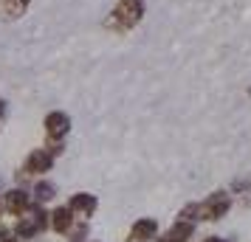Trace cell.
I'll use <instances>...</instances> for the list:
<instances>
[{
  "label": "cell",
  "instance_id": "cell-24",
  "mask_svg": "<svg viewBox=\"0 0 251 242\" xmlns=\"http://www.w3.org/2000/svg\"><path fill=\"white\" fill-rule=\"evenodd\" d=\"M65 242H71V240H65Z\"/></svg>",
  "mask_w": 251,
  "mask_h": 242
},
{
  "label": "cell",
  "instance_id": "cell-3",
  "mask_svg": "<svg viewBox=\"0 0 251 242\" xmlns=\"http://www.w3.org/2000/svg\"><path fill=\"white\" fill-rule=\"evenodd\" d=\"M201 203H203L206 222H220V220L228 217V211H231V206H234V197H231L228 189H215V192H209Z\"/></svg>",
  "mask_w": 251,
  "mask_h": 242
},
{
  "label": "cell",
  "instance_id": "cell-15",
  "mask_svg": "<svg viewBox=\"0 0 251 242\" xmlns=\"http://www.w3.org/2000/svg\"><path fill=\"white\" fill-rule=\"evenodd\" d=\"M155 242H189V240H183L181 234H175L172 228H164L158 234V240H155Z\"/></svg>",
  "mask_w": 251,
  "mask_h": 242
},
{
  "label": "cell",
  "instance_id": "cell-18",
  "mask_svg": "<svg viewBox=\"0 0 251 242\" xmlns=\"http://www.w3.org/2000/svg\"><path fill=\"white\" fill-rule=\"evenodd\" d=\"M201 242H228V240L220 237V234H206V237H201Z\"/></svg>",
  "mask_w": 251,
  "mask_h": 242
},
{
  "label": "cell",
  "instance_id": "cell-9",
  "mask_svg": "<svg viewBox=\"0 0 251 242\" xmlns=\"http://www.w3.org/2000/svg\"><path fill=\"white\" fill-rule=\"evenodd\" d=\"M74 222H76V217L71 214V208L62 203V206H54L51 208V214H48V231L51 234H57V237H68V231L74 228Z\"/></svg>",
  "mask_w": 251,
  "mask_h": 242
},
{
  "label": "cell",
  "instance_id": "cell-22",
  "mask_svg": "<svg viewBox=\"0 0 251 242\" xmlns=\"http://www.w3.org/2000/svg\"><path fill=\"white\" fill-rule=\"evenodd\" d=\"M85 242H102V240H93V237H91V240H85Z\"/></svg>",
  "mask_w": 251,
  "mask_h": 242
},
{
  "label": "cell",
  "instance_id": "cell-12",
  "mask_svg": "<svg viewBox=\"0 0 251 242\" xmlns=\"http://www.w3.org/2000/svg\"><path fill=\"white\" fill-rule=\"evenodd\" d=\"M228 192H231V197H234L243 208H251V177L234 180V183L228 186Z\"/></svg>",
  "mask_w": 251,
  "mask_h": 242
},
{
  "label": "cell",
  "instance_id": "cell-6",
  "mask_svg": "<svg viewBox=\"0 0 251 242\" xmlns=\"http://www.w3.org/2000/svg\"><path fill=\"white\" fill-rule=\"evenodd\" d=\"M65 206L71 208V214L76 220H88L91 222V217L99 211V197L93 195V192H74L65 200Z\"/></svg>",
  "mask_w": 251,
  "mask_h": 242
},
{
  "label": "cell",
  "instance_id": "cell-8",
  "mask_svg": "<svg viewBox=\"0 0 251 242\" xmlns=\"http://www.w3.org/2000/svg\"><path fill=\"white\" fill-rule=\"evenodd\" d=\"M161 234V222L155 217H138L130 231H127V240L125 242H155Z\"/></svg>",
  "mask_w": 251,
  "mask_h": 242
},
{
  "label": "cell",
  "instance_id": "cell-17",
  "mask_svg": "<svg viewBox=\"0 0 251 242\" xmlns=\"http://www.w3.org/2000/svg\"><path fill=\"white\" fill-rule=\"evenodd\" d=\"M0 242H20V237H17V234L3 222V225H0Z\"/></svg>",
  "mask_w": 251,
  "mask_h": 242
},
{
  "label": "cell",
  "instance_id": "cell-20",
  "mask_svg": "<svg viewBox=\"0 0 251 242\" xmlns=\"http://www.w3.org/2000/svg\"><path fill=\"white\" fill-rule=\"evenodd\" d=\"M3 115H6V99L0 96V118H3Z\"/></svg>",
  "mask_w": 251,
  "mask_h": 242
},
{
  "label": "cell",
  "instance_id": "cell-14",
  "mask_svg": "<svg viewBox=\"0 0 251 242\" xmlns=\"http://www.w3.org/2000/svg\"><path fill=\"white\" fill-rule=\"evenodd\" d=\"M65 240H71V242H85V240H91L88 220H76V222H74V228L68 231V237H65Z\"/></svg>",
  "mask_w": 251,
  "mask_h": 242
},
{
  "label": "cell",
  "instance_id": "cell-10",
  "mask_svg": "<svg viewBox=\"0 0 251 242\" xmlns=\"http://www.w3.org/2000/svg\"><path fill=\"white\" fill-rule=\"evenodd\" d=\"M31 197H34V203H40V206H51V203H57L59 189H57V183L48 180V177H34Z\"/></svg>",
  "mask_w": 251,
  "mask_h": 242
},
{
  "label": "cell",
  "instance_id": "cell-1",
  "mask_svg": "<svg viewBox=\"0 0 251 242\" xmlns=\"http://www.w3.org/2000/svg\"><path fill=\"white\" fill-rule=\"evenodd\" d=\"M48 214H51V208H48V206L31 203V206L25 208L20 217H14L12 231L17 234V237H20V242H31V240H37V237L48 234Z\"/></svg>",
  "mask_w": 251,
  "mask_h": 242
},
{
  "label": "cell",
  "instance_id": "cell-19",
  "mask_svg": "<svg viewBox=\"0 0 251 242\" xmlns=\"http://www.w3.org/2000/svg\"><path fill=\"white\" fill-rule=\"evenodd\" d=\"M6 217H9V211H6V203H3V195H0V225H3Z\"/></svg>",
  "mask_w": 251,
  "mask_h": 242
},
{
  "label": "cell",
  "instance_id": "cell-11",
  "mask_svg": "<svg viewBox=\"0 0 251 242\" xmlns=\"http://www.w3.org/2000/svg\"><path fill=\"white\" fill-rule=\"evenodd\" d=\"M28 6H31V0H0V20L14 23L28 12Z\"/></svg>",
  "mask_w": 251,
  "mask_h": 242
},
{
  "label": "cell",
  "instance_id": "cell-23",
  "mask_svg": "<svg viewBox=\"0 0 251 242\" xmlns=\"http://www.w3.org/2000/svg\"><path fill=\"white\" fill-rule=\"evenodd\" d=\"M249 96H251V88H249Z\"/></svg>",
  "mask_w": 251,
  "mask_h": 242
},
{
  "label": "cell",
  "instance_id": "cell-7",
  "mask_svg": "<svg viewBox=\"0 0 251 242\" xmlns=\"http://www.w3.org/2000/svg\"><path fill=\"white\" fill-rule=\"evenodd\" d=\"M0 195H3V203H6L9 217H20L25 208L34 203L31 189H25V186H12V189H6V192H0Z\"/></svg>",
  "mask_w": 251,
  "mask_h": 242
},
{
  "label": "cell",
  "instance_id": "cell-5",
  "mask_svg": "<svg viewBox=\"0 0 251 242\" xmlns=\"http://www.w3.org/2000/svg\"><path fill=\"white\" fill-rule=\"evenodd\" d=\"M54 163L57 158L46 150V147H34V150H28V155L23 158V169L31 177H48V172H54Z\"/></svg>",
  "mask_w": 251,
  "mask_h": 242
},
{
  "label": "cell",
  "instance_id": "cell-2",
  "mask_svg": "<svg viewBox=\"0 0 251 242\" xmlns=\"http://www.w3.org/2000/svg\"><path fill=\"white\" fill-rule=\"evenodd\" d=\"M144 12H147V3L144 0H119L110 14H107V28L116 31V34H127L133 31L141 20H144Z\"/></svg>",
  "mask_w": 251,
  "mask_h": 242
},
{
  "label": "cell",
  "instance_id": "cell-4",
  "mask_svg": "<svg viewBox=\"0 0 251 242\" xmlns=\"http://www.w3.org/2000/svg\"><path fill=\"white\" fill-rule=\"evenodd\" d=\"M71 127H74V121L65 110H48L43 115V132L51 141H65L71 135Z\"/></svg>",
  "mask_w": 251,
  "mask_h": 242
},
{
  "label": "cell",
  "instance_id": "cell-16",
  "mask_svg": "<svg viewBox=\"0 0 251 242\" xmlns=\"http://www.w3.org/2000/svg\"><path fill=\"white\" fill-rule=\"evenodd\" d=\"M46 150L54 155V158H59L62 152H65V141H51V138H46Z\"/></svg>",
  "mask_w": 251,
  "mask_h": 242
},
{
  "label": "cell",
  "instance_id": "cell-21",
  "mask_svg": "<svg viewBox=\"0 0 251 242\" xmlns=\"http://www.w3.org/2000/svg\"><path fill=\"white\" fill-rule=\"evenodd\" d=\"M31 242H48V240H40V237H37V240H31Z\"/></svg>",
  "mask_w": 251,
  "mask_h": 242
},
{
  "label": "cell",
  "instance_id": "cell-13",
  "mask_svg": "<svg viewBox=\"0 0 251 242\" xmlns=\"http://www.w3.org/2000/svg\"><path fill=\"white\" fill-rule=\"evenodd\" d=\"M178 220H186V222H195V225H201V222H206L203 217V203L201 200H192V203H186V206L178 208V214H175Z\"/></svg>",
  "mask_w": 251,
  "mask_h": 242
}]
</instances>
